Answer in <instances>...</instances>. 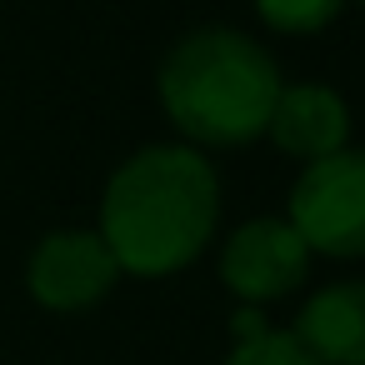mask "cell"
Listing matches in <instances>:
<instances>
[{
	"mask_svg": "<svg viewBox=\"0 0 365 365\" xmlns=\"http://www.w3.org/2000/svg\"><path fill=\"white\" fill-rule=\"evenodd\" d=\"M215 215V165L190 145H150L110 175L101 200V240L120 270L170 275L205 250Z\"/></svg>",
	"mask_w": 365,
	"mask_h": 365,
	"instance_id": "6da1fadb",
	"label": "cell"
},
{
	"mask_svg": "<svg viewBox=\"0 0 365 365\" xmlns=\"http://www.w3.org/2000/svg\"><path fill=\"white\" fill-rule=\"evenodd\" d=\"M280 91L285 86L270 51L230 26H205L185 36L160 66L165 115L205 145H240L260 135Z\"/></svg>",
	"mask_w": 365,
	"mask_h": 365,
	"instance_id": "7a4b0ae2",
	"label": "cell"
},
{
	"mask_svg": "<svg viewBox=\"0 0 365 365\" xmlns=\"http://www.w3.org/2000/svg\"><path fill=\"white\" fill-rule=\"evenodd\" d=\"M290 225L305 250L365 255V150H335L305 165L290 190Z\"/></svg>",
	"mask_w": 365,
	"mask_h": 365,
	"instance_id": "3957f363",
	"label": "cell"
},
{
	"mask_svg": "<svg viewBox=\"0 0 365 365\" xmlns=\"http://www.w3.org/2000/svg\"><path fill=\"white\" fill-rule=\"evenodd\" d=\"M120 265L101 230H51L26 265V285L46 310H86L115 285Z\"/></svg>",
	"mask_w": 365,
	"mask_h": 365,
	"instance_id": "277c9868",
	"label": "cell"
},
{
	"mask_svg": "<svg viewBox=\"0 0 365 365\" xmlns=\"http://www.w3.org/2000/svg\"><path fill=\"white\" fill-rule=\"evenodd\" d=\"M305 240L290 220H250L220 250V275L245 300H275L305 280Z\"/></svg>",
	"mask_w": 365,
	"mask_h": 365,
	"instance_id": "5b68a950",
	"label": "cell"
},
{
	"mask_svg": "<svg viewBox=\"0 0 365 365\" xmlns=\"http://www.w3.org/2000/svg\"><path fill=\"white\" fill-rule=\"evenodd\" d=\"M265 130L275 135V145L285 155H300V160L315 165V160L345 150L350 115H345V101L330 86H290V91H280Z\"/></svg>",
	"mask_w": 365,
	"mask_h": 365,
	"instance_id": "8992f818",
	"label": "cell"
},
{
	"mask_svg": "<svg viewBox=\"0 0 365 365\" xmlns=\"http://www.w3.org/2000/svg\"><path fill=\"white\" fill-rule=\"evenodd\" d=\"M320 365H365V280L325 285L290 330Z\"/></svg>",
	"mask_w": 365,
	"mask_h": 365,
	"instance_id": "52a82bcc",
	"label": "cell"
},
{
	"mask_svg": "<svg viewBox=\"0 0 365 365\" xmlns=\"http://www.w3.org/2000/svg\"><path fill=\"white\" fill-rule=\"evenodd\" d=\"M225 365H320L290 330H255V335H245L235 350H230V360Z\"/></svg>",
	"mask_w": 365,
	"mask_h": 365,
	"instance_id": "ba28073f",
	"label": "cell"
},
{
	"mask_svg": "<svg viewBox=\"0 0 365 365\" xmlns=\"http://www.w3.org/2000/svg\"><path fill=\"white\" fill-rule=\"evenodd\" d=\"M255 11L265 16V26L305 36V31H320V26L335 21L340 0H255Z\"/></svg>",
	"mask_w": 365,
	"mask_h": 365,
	"instance_id": "9c48e42d",
	"label": "cell"
},
{
	"mask_svg": "<svg viewBox=\"0 0 365 365\" xmlns=\"http://www.w3.org/2000/svg\"><path fill=\"white\" fill-rule=\"evenodd\" d=\"M360 6H365V0H360Z\"/></svg>",
	"mask_w": 365,
	"mask_h": 365,
	"instance_id": "30bf717a",
	"label": "cell"
}]
</instances>
